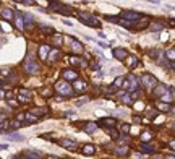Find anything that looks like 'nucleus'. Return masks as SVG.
Returning a JSON list of instances; mask_svg holds the SVG:
<instances>
[{"mask_svg": "<svg viewBox=\"0 0 175 159\" xmlns=\"http://www.w3.org/2000/svg\"><path fill=\"white\" fill-rule=\"evenodd\" d=\"M138 86H139V78H136L135 75H128V78L123 80L122 88L125 91H128V93H133V91L138 89Z\"/></svg>", "mask_w": 175, "mask_h": 159, "instance_id": "1", "label": "nucleus"}, {"mask_svg": "<svg viewBox=\"0 0 175 159\" xmlns=\"http://www.w3.org/2000/svg\"><path fill=\"white\" fill-rule=\"evenodd\" d=\"M78 18L88 26H93V28H101V21L97 18H94L91 13H84V12H80L78 13Z\"/></svg>", "mask_w": 175, "mask_h": 159, "instance_id": "2", "label": "nucleus"}, {"mask_svg": "<svg viewBox=\"0 0 175 159\" xmlns=\"http://www.w3.org/2000/svg\"><path fill=\"white\" fill-rule=\"evenodd\" d=\"M23 67H25V72L29 73V75H36L37 72H39V63L34 60L33 55H29V57L26 59L25 63H23Z\"/></svg>", "mask_w": 175, "mask_h": 159, "instance_id": "3", "label": "nucleus"}, {"mask_svg": "<svg viewBox=\"0 0 175 159\" xmlns=\"http://www.w3.org/2000/svg\"><path fill=\"white\" fill-rule=\"evenodd\" d=\"M139 85H143L146 89H149V91H152L157 86V80H156L152 75H149V73H144L143 75V78H139Z\"/></svg>", "mask_w": 175, "mask_h": 159, "instance_id": "4", "label": "nucleus"}, {"mask_svg": "<svg viewBox=\"0 0 175 159\" xmlns=\"http://www.w3.org/2000/svg\"><path fill=\"white\" fill-rule=\"evenodd\" d=\"M55 91L63 94V96H71V94H73V88H71L70 83L65 81V80H62V81H58L57 85H55Z\"/></svg>", "mask_w": 175, "mask_h": 159, "instance_id": "5", "label": "nucleus"}, {"mask_svg": "<svg viewBox=\"0 0 175 159\" xmlns=\"http://www.w3.org/2000/svg\"><path fill=\"white\" fill-rule=\"evenodd\" d=\"M18 99H20V102H29L31 101V98H33V93L29 89H25V88H20V91H18Z\"/></svg>", "mask_w": 175, "mask_h": 159, "instance_id": "6", "label": "nucleus"}, {"mask_svg": "<svg viewBox=\"0 0 175 159\" xmlns=\"http://www.w3.org/2000/svg\"><path fill=\"white\" fill-rule=\"evenodd\" d=\"M62 75H63V80H65V81H76V80H78V73L75 72V70H71V68L63 70Z\"/></svg>", "mask_w": 175, "mask_h": 159, "instance_id": "7", "label": "nucleus"}, {"mask_svg": "<svg viewBox=\"0 0 175 159\" xmlns=\"http://www.w3.org/2000/svg\"><path fill=\"white\" fill-rule=\"evenodd\" d=\"M148 25H149V18H146V17H141L139 20H136V21L131 23L133 29H144Z\"/></svg>", "mask_w": 175, "mask_h": 159, "instance_id": "8", "label": "nucleus"}, {"mask_svg": "<svg viewBox=\"0 0 175 159\" xmlns=\"http://www.w3.org/2000/svg\"><path fill=\"white\" fill-rule=\"evenodd\" d=\"M112 54H114L115 60H125V59L128 57V52H126V49H123V47H115V49L112 50Z\"/></svg>", "mask_w": 175, "mask_h": 159, "instance_id": "9", "label": "nucleus"}, {"mask_svg": "<svg viewBox=\"0 0 175 159\" xmlns=\"http://www.w3.org/2000/svg\"><path fill=\"white\" fill-rule=\"evenodd\" d=\"M13 21L20 31H25V23H23V13L21 12H15L13 13Z\"/></svg>", "mask_w": 175, "mask_h": 159, "instance_id": "10", "label": "nucleus"}, {"mask_svg": "<svg viewBox=\"0 0 175 159\" xmlns=\"http://www.w3.org/2000/svg\"><path fill=\"white\" fill-rule=\"evenodd\" d=\"M122 17H123V20H126V21H130V23H133V21L139 20V18H141V15H139V13H136V12H123V13H122Z\"/></svg>", "mask_w": 175, "mask_h": 159, "instance_id": "11", "label": "nucleus"}, {"mask_svg": "<svg viewBox=\"0 0 175 159\" xmlns=\"http://www.w3.org/2000/svg\"><path fill=\"white\" fill-rule=\"evenodd\" d=\"M58 145L63 148H68V149H75V148L78 146L76 141H73V140H70V138H63V140H58Z\"/></svg>", "mask_w": 175, "mask_h": 159, "instance_id": "12", "label": "nucleus"}, {"mask_svg": "<svg viewBox=\"0 0 175 159\" xmlns=\"http://www.w3.org/2000/svg\"><path fill=\"white\" fill-rule=\"evenodd\" d=\"M86 88H88V86H86V83L81 81V80H76V81L73 83V91H75V93H78V94L84 93Z\"/></svg>", "mask_w": 175, "mask_h": 159, "instance_id": "13", "label": "nucleus"}, {"mask_svg": "<svg viewBox=\"0 0 175 159\" xmlns=\"http://www.w3.org/2000/svg\"><path fill=\"white\" fill-rule=\"evenodd\" d=\"M21 154L26 156L28 159H41L42 158V154L39 153V151H33V149H25Z\"/></svg>", "mask_w": 175, "mask_h": 159, "instance_id": "14", "label": "nucleus"}, {"mask_svg": "<svg viewBox=\"0 0 175 159\" xmlns=\"http://www.w3.org/2000/svg\"><path fill=\"white\" fill-rule=\"evenodd\" d=\"M99 123H102L104 127H107V128H114L115 123H117V120H115L114 117H104L99 120Z\"/></svg>", "mask_w": 175, "mask_h": 159, "instance_id": "15", "label": "nucleus"}, {"mask_svg": "<svg viewBox=\"0 0 175 159\" xmlns=\"http://www.w3.org/2000/svg\"><path fill=\"white\" fill-rule=\"evenodd\" d=\"M60 49L58 47H55V49H50L49 54H47V59H49V62H57V59L60 57Z\"/></svg>", "mask_w": 175, "mask_h": 159, "instance_id": "16", "label": "nucleus"}, {"mask_svg": "<svg viewBox=\"0 0 175 159\" xmlns=\"http://www.w3.org/2000/svg\"><path fill=\"white\" fill-rule=\"evenodd\" d=\"M21 127H23V123L18 122L16 118H15V120H12V122H8V130H10V133H16V130H18V128H21Z\"/></svg>", "mask_w": 175, "mask_h": 159, "instance_id": "17", "label": "nucleus"}, {"mask_svg": "<svg viewBox=\"0 0 175 159\" xmlns=\"http://www.w3.org/2000/svg\"><path fill=\"white\" fill-rule=\"evenodd\" d=\"M45 110H47L45 107H34L33 110H29V114H33L34 117H37V118H39V117H42V115L45 114Z\"/></svg>", "mask_w": 175, "mask_h": 159, "instance_id": "18", "label": "nucleus"}, {"mask_svg": "<svg viewBox=\"0 0 175 159\" xmlns=\"http://www.w3.org/2000/svg\"><path fill=\"white\" fill-rule=\"evenodd\" d=\"M2 18L7 21H13V10L12 8H3L2 10Z\"/></svg>", "mask_w": 175, "mask_h": 159, "instance_id": "19", "label": "nucleus"}, {"mask_svg": "<svg viewBox=\"0 0 175 159\" xmlns=\"http://www.w3.org/2000/svg\"><path fill=\"white\" fill-rule=\"evenodd\" d=\"M36 122H37V117H34L33 114L26 112V114H25V123H23V127L29 125V123H36Z\"/></svg>", "mask_w": 175, "mask_h": 159, "instance_id": "20", "label": "nucleus"}, {"mask_svg": "<svg viewBox=\"0 0 175 159\" xmlns=\"http://www.w3.org/2000/svg\"><path fill=\"white\" fill-rule=\"evenodd\" d=\"M71 49H73V52H76V54H81L83 50H84V49H83V44H81V42H80V41H75V39L71 41Z\"/></svg>", "mask_w": 175, "mask_h": 159, "instance_id": "21", "label": "nucleus"}, {"mask_svg": "<svg viewBox=\"0 0 175 159\" xmlns=\"http://www.w3.org/2000/svg\"><path fill=\"white\" fill-rule=\"evenodd\" d=\"M156 107H157L159 110H162V112H167V110H169V112H172V106H169V104H164V102H156Z\"/></svg>", "mask_w": 175, "mask_h": 159, "instance_id": "22", "label": "nucleus"}, {"mask_svg": "<svg viewBox=\"0 0 175 159\" xmlns=\"http://www.w3.org/2000/svg\"><path fill=\"white\" fill-rule=\"evenodd\" d=\"M83 153H84L86 156H93L94 153H96V148H94L93 145H84V146H83Z\"/></svg>", "mask_w": 175, "mask_h": 159, "instance_id": "23", "label": "nucleus"}, {"mask_svg": "<svg viewBox=\"0 0 175 159\" xmlns=\"http://www.w3.org/2000/svg\"><path fill=\"white\" fill-rule=\"evenodd\" d=\"M128 151H130L128 146H118V148H115V154L117 156H126L128 154Z\"/></svg>", "mask_w": 175, "mask_h": 159, "instance_id": "24", "label": "nucleus"}, {"mask_svg": "<svg viewBox=\"0 0 175 159\" xmlns=\"http://www.w3.org/2000/svg\"><path fill=\"white\" fill-rule=\"evenodd\" d=\"M123 80H125L123 76L117 78V80L114 81V85H112V88H110V91H117L118 88H122V85H123Z\"/></svg>", "mask_w": 175, "mask_h": 159, "instance_id": "25", "label": "nucleus"}, {"mask_svg": "<svg viewBox=\"0 0 175 159\" xmlns=\"http://www.w3.org/2000/svg\"><path fill=\"white\" fill-rule=\"evenodd\" d=\"M84 130L88 131V133H93V131L97 130V123H94V122H89V123H84Z\"/></svg>", "mask_w": 175, "mask_h": 159, "instance_id": "26", "label": "nucleus"}, {"mask_svg": "<svg viewBox=\"0 0 175 159\" xmlns=\"http://www.w3.org/2000/svg\"><path fill=\"white\" fill-rule=\"evenodd\" d=\"M126 59H128V67H130V68H135V67H138L139 62H138V59H136V57H133V55H128Z\"/></svg>", "mask_w": 175, "mask_h": 159, "instance_id": "27", "label": "nucleus"}, {"mask_svg": "<svg viewBox=\"0 0 175 159\" xmlns=\"http://www.w3.org/2000/svg\"><path fill=\"white\" fill-rule=\"evenodd\" d=\"M151 140H152V136H151L149 131H144V133L141 135V141H143V145H148V143H151Z\"/></svg>", "mask_w": 175, "mask_h": 159, "instance_id": "28", "label": "nucleus"}, {"mask_svg": "<svg viewBox=\"0 0 175 159\" xmlns=\"http://www.w3.org/2000/svg\"><path fill=\"white\" fill-rule=\"evenodd\" d=\"M49 50H50L49 45H41V50H39V55H41V59H45V57H47Z\"/></svg>", "mask_w": 175, "mask_h": 159, "instance_id": "29", "label": "nucleus"}, {"mask_svg": "<svg viewBox=\"0 0 175 159\" xmlns=\"http://www.w3.org/2000/svg\"><path fill=\"white\" fill-rule=\"evenodd\" d=\"M7 136H8V140H12V141H21V140L25 138V136H21L20 133H8Z\"/></svg>", "mask_w": 175, "mask_h": 159, "instance_id": "30", "label": "nucleus"}, {"mask_svg": "<svg viewBox=\"0 0 175 159\" xmlns=\"http://www.w3.org/2000/svg\"><path fill=\"white\" fill-rule=\"evenodd\" d=\"M37 28L41 29L42 33H47V34H50V33L54 31V28H52V26H47V25H39Z\"/></svg>", "mask_w": 175, "mask_h": 159, "instance_id": "31", "label": "nucleus"}, {"mask_svg": "<svg viewBox=\"0 0 175 159\" xmlns=\"http://www.w3.org/2000/svg\"><path fill=\"white\" fill-rule=\"evenodd\" d=\"M118 25L123 26V28H126V29H133L131 23H130V21H126V20H118Z\"/></svg>", "mask_w": 175, "mask_h": 159, "instance_id": "32", "label": "nucleus"}, {"mask_svg": "<svg viewBox=\"0 0 175 159\" xmlns=\"http://www.w3.org/2000/svg\"><path fill=\"white\" fill-rule=\"evenodd\" d=\"M122 101H123V104H133V99H131V96L128 93H125L122 96Z\"/></svg>", "mask_w": 175, "mask_h": 159, "instance_id": "33", "label": "nucleus"}, {"mask_svg": "<svg viewBox=\"0 0 175 159\" xmlns=\"http://www.w3.org/2000/svg\"><path fill=\"white\" fill-rule=\"evenodd\" d=\"M139 149L143 151V153H154V148L152 146H149V145H141V148H139Z\"/></svg>", "mask_w": 175, "mask_h": 159, "instance_id": "34", "label": "nucleus"}, {"mask_svg": "<svg viewBox=\"0 0 175 159\" xmlns=\"http://www.w3.org/2000/svg\"><path fill=\"white\" fill-rule=\"evenodd\" d=\"M120 131H122V135H128L130 133V125L128 123H122L120 125Z\"/></svg>", "mask_w": 175, "mask_h": 159, "instance_id": "35", "label": "nucleus"}, {"mask_svg": "<svg viewBox=\"0 0 175 159\" xmlns=\"http://www.w3.org/2000/svg\"><path fill=\"white\" fill-rule=\"evenodd\" d=\"M151 29L152 31H161V29H164V25L162 23H151Z\"/></svg>", "mask_w": 175, "mask_h": 159, "instance_id": "36", "label": "nucleus"}, {"mask_svg": "<svg viewBox=\"0 0 175 159\" xmlns=\"http://www.w3.org/2000/svg\"><path fill=\"white\" fill-rule=\"evenodd\" d=\"M109 133H110V136L114 140H118V136H120V133H118L117 130H114V128H109Z\"/></svg>", "mask_w": 175, "mask_h": 159, "instance_id": "37", "label": "nucleus"}, {"mask_svg": "<svg viewBox=\"0 0 175 159\" xmlns=\"http://www.w3.org/2000/svg\"><path fill=\"white\" fill-rule=\"evenodd\" d=\"M52 93H54V91H52V88H50V86L41 91V94H42V96H52Z\"/></svg>", "mask_w": 175, "mask_h": 159, "instance_id": "38", "label": "nucleus"}, {"mask_svg": "<svg viewBox=\"0 0 175 159\" xmlns=\"http://www.w3.org/2000/svg\"><path fill=\"white\" fill-rule=\"evenodd\" d=\"M52 42H54L55 45H60V44H62V36H58V34H57V36H54V37H52Z\"/></svg>", "mask_w": 175, "mask_h": 159, "instance_id": "39", "label": "nucleus"}, {"mask_svg": "<svg viewBox=\"0 0 175 159\" xmlns=\"http://www.w3.org/2000/svg\"><path fill=\"white\" fill-rule=\"evenodd\" d=\"M167 57H169V62H174V59H175V50L170 49L169 52H167Z\"/></svg>", "mask_w": 175, "mask_h": 159, "instance_id": "40", "label": "nucleus"}, {"mask_svg": "<svg viewBox=\"0 0 175 159\" xmlns=\"http://www.w3.org/2000/svg\"><path fill=\"white\" fill-rule=\"evenodd\" d=\"M104 18H106V20H109L110 23H118V20H120L118 17H109V15H107V17H104Z\"/></svg>", "mask_w": 175, "mask_h": 159, "instance_id": "41", "label": "nucleus"}, {"mask_svg": "<svg viewBox=\"0 0 175 159\" xmlns=\"http://www.w3.org/2000/svg\"><path fill=\"white\" fill-rule=\"evenodd\" d=\"M88 101H89V99H88V98H81V99H80V101L76 102V106H83V104H86V102H88Z\"/></svg>", "mask_w": 175, "mask_h": 159, "instance_id": "42", "label": "nucleus"}, {"mask_svg": "<svg viewBox=\"0 0 175 159\" xmlns=\"http://www.w3.org/2000/svg\"><path fill=\"white\" fill-rule=\"evenodd\" d=\"M63 115H65V117H73V115H75V112H73V110H67V112H65Z\"/></svg>", "mask_w": 175, "mask_h": 159, "instance_id": "43", "label": "nucleus"}, {"mask_svg": "<svg viewBox=\"0 0 175 159\" xmlns=\"http://www.w3.org/2000/svg\"><path fill=\"white\" fill-rule=\"evenodd\" d=\"M41 138H44V140H52V135H49V133H44V135H41Z\"/></svg>", "mask_w": 175, "mask_h": 159, "instance_id": "44", "label": "nucleus"}, {"mask_svg": "<svg viewBox=\"0 0 175 159\" xmlns=\"http://www.w3.org/2000/svg\"><path fill=\"white\" fill-rule=\"evenodd\" d=\"M169 146H170V149H172V151L175 149V141H174V140H170V143H169Z\"/></svg>", "mask_w": 175, "mask_h": 159, "instance_id": "45", "label": "nucleus"}, {"mask_svg": "<svg viewBox=\"0 0 175 159\" xmlns=\"http://www.w3.org/2000/svg\"><path fill=\"white\" fill-rule=\"evenodd\" d=\"M3 98H5V91L0 89V99H3Z\"/></svg>", "mask_w": 175, "mask_h": 159, "instance_id": "46", "label": "nucleus"}, {"mask_svg": "<svg viewBox=\"0 0 175 159\" xmlns=\"http://www.w3.org/2000/svg\"><path fill=\"white\" fill-rule=\"evenodd\" d=\"M133 122H135V123H139V122H141V118H139V117H135Z\"/></svg>", "mask_w": 175, "mask_h": 159, "instance_id": "47", "label": "nucleus"}, {"mask_svg": "<svg viewBox=\"0 0 175 159\" xmlns=\"http://www.w3.org/2000/svg\"><path fill=\"white\" fill-rule=\"evenodd\" d=\"M5 122V117H3V115H2V114H0V125H2V123H3Z\"/></svg>", "mask_w": 175, "mask_h": 159, "instance_id": "48", "label": "nucleus"}, {"mask_svg": "<svg viewBox=\"0 0 175 159\" xmlns=\"http://www.w3.org/2000/svg\"><path fill=\"white\" fill-rule=\"evenodd\" d=\"M8 148V145H0V149H7Z\"/></svg>", "mask_w": 175, "mask_h": 159, "instance_id": "49", "label": "nucleus"}, {"mask_svg": "<svg viewBox=\"0 0 175 159\" xmlns=\"http://www.w3.org/2000/svg\"><path fill=\"white\" fill-rule=\"evenodd\" d=\"M47 159H60V158H55V156H47Z\"/></svg>", "mask_w": 175, "mask_h": 159, "instance_id": "50", "label": "nucleus"}, {"mask_svg": "<svg viewBox=\"0 0 175 159\" xmlns=\"http://www.w3.org/2000/svg\"><path fill=\"white\" fill-rule=\"evenodd\" d=\"M18 159H28V158H26V156H23V154H20V156H18Z\"/></svg>", "mask_w": 175, "mask_h": 159, "instance_id": "51", "label": "nucleus"}, {"mask_svg": "<svg viewBox=\"0 0 175 159\" xmlns=\"http://www.w3.org/2000/svg\"><path fill=\"white\" fill-rule=\"evenodd\" d=\"M10 159H18V156H13V158H10Z\"/></svg>", "mask_w": 175, "mask_h": 159, "instance_id": "52", "label": "nucleus"}, {"mask_svg": "<svg viewBox=\"0 0 175 159\" xmlns=\"http://www.w3.org/2000/svg\"><path fill=\"white\" fill-rule=\"evenodd\" d=\"M165 159H174V156H169V158H165Z\"/></svg>", "mask_w": 175, "mask_h": 159, "instance_id": "53", "label": "nucleus"}]
</instances>
